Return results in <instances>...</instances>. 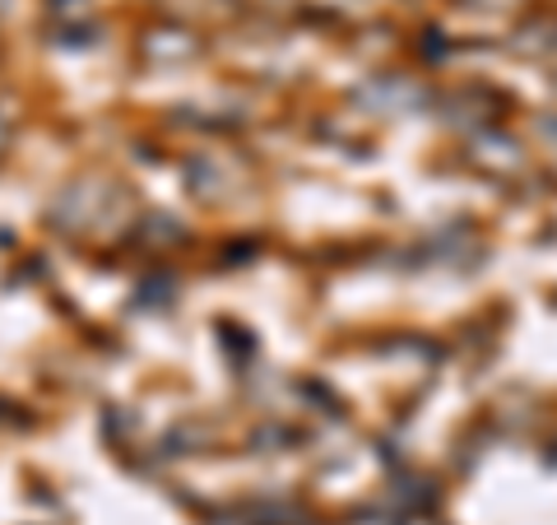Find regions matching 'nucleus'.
I'll return each instance as SVG.
<instances>
[{
	"instance_id": "nucleus-1",
	"label": "nucleus",
	"mask_w": 557,
	"mask_h": 525,
	"mask_svg": "<svg viewBox=\"0 0 557 525\" xmlns=\"http://www.w3.org/2000/svg\"><path fill=\"white\" fill-rule=\"evenodd\" d=\"M0 145H5V121H0Z\"/></svg>"
}]
</instances>
